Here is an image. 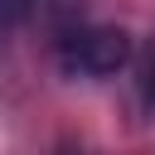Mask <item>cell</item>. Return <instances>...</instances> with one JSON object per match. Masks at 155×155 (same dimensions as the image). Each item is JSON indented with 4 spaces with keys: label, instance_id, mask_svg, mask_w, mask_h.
<instances>
[{
    "label": "cell",
    "instance_id": "6da1fadb",
    "mask_svg": "<svg viewBox=\"0 0 155 155\" xmlns=\"http://www.w3.org/2000/svg\"><path fill=\"white\" fill-rule=\"evenodd\" d=\"M58 63L68 78H111L131 63V34L116 24H78L58 39Z\"/></svg>",
    "mask_w": 155,
    "mask_h": 155
},
{
    "label": "cell",
    "instance_id": "7a4b0ae2",
    "mask_svg": "<svg viewBox=\"0 0 155 155\" xmlns=\"http://www.w3.org/2000/svg\"><path fill=\"white\" fill-rule=\"evenodd\" d=\"M44 0H0V44L5 39H15L29 19H34V10H39Z\"/></svg>",
    "mask_w": 155,
    "mask_h": 155
},
{
    "label": "cell",
    "instance_id": "3957f363",
    "mask_svg": "<svg viewBox=\"0 0 155 155\" xmlns=\"http://www.w3.org/2000/svg\"><path fill=\"white\" fill-rule=\"evenodd\" d=\"M140 102L155 111V39H150V48L140 58Z\"/></svg>",
    "mask_w": 155,
    "mask_h": 155
}]
</instances>
